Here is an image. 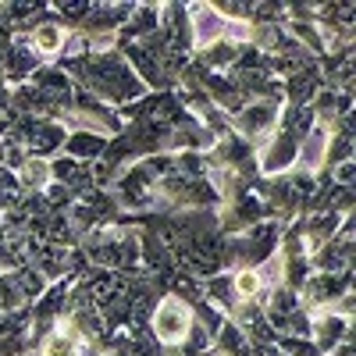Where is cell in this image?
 I'll list each match as a JSON object with an SVG mask.
<instances>
[{"instance_id": "cell-1", "label": "cell", "mask_w": 356, "mask_h": 356, "mask_svg": "<svg viewBox=\"0 0 356 356\" xmlns=\"http://www.w3.org/2000/svg\"><path fill=\"white\" fill-rule=\"evenodd\" d=\"M189 332H193V310L182 300L168 296V300L157 307V314H154V335L164 346H175V342H182Z\"/></svg>"}, {"instance_id": "cell-2", "label": "cell", "mask_w": 356, "mask_h": 356, "mask_svg": "<svg viewBox=\"0 0 356 356\" xmlns=\"http://www.w3.org/2000/svg\"><path fill=\"white\" fill-rule=\"evenodd\" d=\"M189 25H193V43H196L200 50H207V47H214V43L225 36V25H228V22H225L214 8H203V4H200V8H193V22H189Z\"/></svg>"}, {"instance_id": "cell-3", "label": "cell", "mask_w": 356, "mask_h": 356, "mask_svg": "<svg viewBox=\"0 0 356 356\" xmlns=\"http://www.w3.org/2000/svg\"><path fill=\"white\" fill-rule=\"evenodd\" d=\"M328 146H332V136L324 129H314L310 136H303L300 146H296V164L307 168V171H317L321 164H328Z\"/></svg>"}, {"instance_id": "cell-4", "label": "cell", "mask_w": 356, "mask_h": 356, "mask_svg": "<svg viewBox=\"0 0 356 356\" xmlns=\"http://www.w3.org/2000/svg\"><path fill=\"white\" fill-rule=\"evenodd\" d=\"M50 178H54V164L43 161V157H25L18 164V175H15V182L29 193H43L50 186Z\"/></svg>"}, {"instance_id": "cell-5", "label": "cell", "mask_w": 356, "mask_h": 356, "mask_svg": "<svg viewBox=\"0 0 356 356\" xmlns=\"http://www.w3.org/2000/svg\"><path fill=\"white\" fill-rule=\"evenodd\" d=\"M29 43H33L36 54L54 57V54H61V50H65L68 36H65V29L57 25V22H40V25L33 29V36H29Z\"/></svg>"}, {"instance_id": "cell-6", "label": "cell", "mask_w": 356, "mask_h": 356, "mask_svg": "<svg viewBox=\"0 0 356 356\" xmlns=\"http://www.w3.org/2000/svg\"><path fill=\"white\" fill-rule=\"evenodd\" d=\"M75 353H79V339L72 332H54V335H47L40 356H75Z\"/></svg>"}, {"instance_id": "cell-7", "label": "cell", "mask_w": 356, "mask_h": 356, "mask_svg": "<svg viewBox=\"0 0 356 356\" xmlns=\"http://www.w3.org/2000/svg\"><path fill=\"white\" fill-rule=\"evenodd\" d=\"M235 292H239V300H253L260 292V275L257 271H239L235 275Z\"/></svg>"}]
</instances>
